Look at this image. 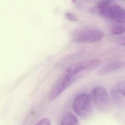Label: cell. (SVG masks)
Returning <instances> with one entry per match:
<instances>
[{
  "label": "cell",
  "mask_w": 125,
  "mask_h": 125,
  "mask_svg": "<svg viewBox=\"0 0 125 125\" xmlns=\"http://www.w3.org/2000/svg\"><path fill=\"white\" fill-rule=\"evenodd\" d=\"M125 32V27L123 26H116L113 27L111 30V33L112 35H120Z\"/></svg>",
  "instance_id": "9"
},
{
  "label": "cell",
  "mask_w": 125,
  "mask_h": 125,
  "mask_svg": "<svg viewBox=\"0 0 125 125\" xmlns=\"http://www.w3.org/2000/svg\"><path fill=\"white\" fill-rule=\"evenodd\" d=\"M104 34L96 29H86L79 31L74 35V40L78 42H95L104 38Z\"/></svg>",
  "instance_id": "5"
},
{
  "label": "cell",
  "mask_w": 125,
  "mask_h": 125,
  "mask_svg": "<svg viewBox=\"0 0 125 125\" xmlns=\"http://www.w3.org/2000/svg\"><path fill=\"white\" fill-rule=\"evenodd\" d=\"M125 65V62L123 61H116L105 64L101 67L98 72L100 74H106L122 68Z\"/></svg>",
  "instance_id": "6"
},
{
  "label": "cell",
  "mask_w": 125,
  "mask_h": 125,
  "mask_svg": "<svg viewBox=\"0 0 125 125\" xmlns=\"http://www.w3.org/2000/svg\"><path fill=\"white\" fill-rule=\"evenodd\" d=\"M118 43L121 45L125 46V37L119 39L118 41Z\"/></svg>",
  "instance_id": "12"
},
{
  "label": "cell",
  "mask_w": 125,
  "mask_h": 125,
  "mask_svg": "<svg viewBox=\"0 0 125 125\" xmlns=\"http://www.w3.org/2000/svg\"><path fill=\"white\" fill-rule=\"evenodd\" d=\"M91 101L89 95L84 93L78 94L74 99L73 108L75 112L81 118H86L92 109Z\"/></svg>",
  "instance_id": "3"
},
{
  "label": "cell",
  "mask_w": 125,
  "mask_h": 125,
  "mask_svg": "<svg viewBox=\"0 0 125 125\" xmlns=\"http://www.w3.org/2000/svg\"><path fill=\"white\" fill-rule=\"evenodd\" d=\"M90 11L116 21H125V10L119 5L112 4L109 0L99 1L96 6L91 8Z\"/></svg>",
  "instance_id": "1"
},
{
  "label": "cell",
  "mask_w": 125,
  "mask_h": 125,
  "mask_svg": "<svg viewBox=\"0 0 125 125\" xmlns=\"http://www.w3.org/2000/svg\"><path fill=\"white\" fill-rule=\"evenodd\" d=\"M118 93L125 97V81L119 83L114 89Z\"/></svg>",
  "instance_id": "8"
},
{
  "label": "cell",
  "mask_w": 125,
  "mask_h": 125,
  "mask_svg": "<svg viewBox=\"0 0 125 125\" xmlns=\"http://www.w3.org/2000/svg\"><path fill=\"white\" fill-rule=\"evenodd\" d=\"M36 125H50V121L49 118H44L39 121Z\"/></svg>",
  "instance_id": "10"
},
{
  "label": "cell",
  "mask_w": 125,
  "mask_h": 125,
  "mask_svg": "<svg viewBox=\"0 0 125 125\" xmlns=\"http://www.w3.org/2000/svg\"><path fill=\"white\" fill-rule=\"evenodd\" d=\"M89 96L91 102L99 109L105 111L110 107V97L107 91L104 87H95L91 90Z\"/></svg>",
  "instance_id": "4"
},
{
  "label": "cell",
  "mask_w": 125,
  "mask_h": 125,
  "mask_svg": "<svg viewBox=\"0 0 125 125\" xmlns=\"http://www.w3.org/2000/svg\"><path fill=\"white\" fill-rule=\"evenodd\" d=\"M65 17L70 21H77L78 20V18L74 14L71 13L67 12L65 14Z\"/></svg>",
  "instance_id": "11"
},
{
  "label": "cell",
  "mask_w": 125,
  "mask_h": 125,
  "mask_svg": "<svg viewBox=\"0 0 125 125\" xmlns=\"http://www.w3.org/2000/svg\"><path fill=\"white\" fill-rule=\"evenodd\" d=\"M61 125H79V121L73 114L68 112L62 118Z\"/></svg>",
  "instance_id": "7"
},
{
  "label": "cell",
  "mask_w": 125,
  "mask_h": 125,
  "mask_svg": "<svg viewBox=\"0 0 125 125\" xmlns=\"http://www.w3.org/2000/svg\"><path fill=\"white\" fill-rule=\"evenodd\" d=\"M78 76L70 66L67 68L58 78L51 89L48 96L49 100L51 101L58 97L78 78Z\"/></svg>",
  "instance_id": "2"
}]
</instances>
